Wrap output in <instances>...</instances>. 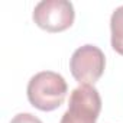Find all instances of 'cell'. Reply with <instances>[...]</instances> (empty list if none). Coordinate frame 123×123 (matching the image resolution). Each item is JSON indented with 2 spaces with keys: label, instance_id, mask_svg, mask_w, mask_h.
I'll return each instance as SVG.
<instances>
[{
  "label": "cell",
  "instance_id": "6",
  "mask_svg": "<svg viewBox=\"0 0 123 123\" xmlns=\"http://www.w3.org/2000/svg\"><path fill=\"white\" fill-rule=\"evenodd\" d=\"M10 123H42V120L31 113H19L10 120Z\"/></svg>",
  "mask_w": 123,
  "mask_h": 123
},
{
  "label": "cell",
  "instance_id": "4",
  "mask_svg": "<svg viewBox=\"0 0 123 123\" xmlns=\"http://www.w3.org/2000/svg\"><path fill=\"white\" fill-rule=\"evenodd\" d=\"M106 67V56L96 45H83L74 51L70 59V70L73 77L80 84L93 86L103 75Z\"/></svg>",
  "mask_w": 123,
  "mask_h": 123
},
{
  "label": "cell",
  "instance_id": "1",
  "mask_svg": "<svg viewBox=\"0 0 123 123\" xmlns=\"http://www.w3.org/2000/svg\"><path fill=\"white\" fill-rule=\"evenodd\" d=\"M68 93L65 78L54 71H41L35 74L26 88L29 103L42 111H52L64 103Z\"/></svg>",
  "mask_w": 123,
  "mask_h": 123
},
{
  "label": "cell",
  "instance_id": "2",
  "mask_svg": "<svg viewBox=\"0 0 123 123\" xmlns=\"http://www.w3.org/2000/svg\"><path fill=\"white\" fill-rule=\"evenodd\" d=\"M101 110V97L94 86L80 84L70 96V104L59 123H96Z\"/></svg>",
  "mask_w": 123,
  "mask_h": 123
},
{
  "label": "cell",
  "instance_id": "5",
  "mask_svg": "<svg viewBox=\"0 0 123 123\" xmlns=\"http://www.w3.org/2000/svg\"><path fill=\"white\" fill-rule=\"evenodd\" d=\"M110 31H111V48L123 55V6L117 7L110 18Z\"/></svg>",
  "mask_w": 123,
  "mask_h": 123
},
{
  "label": "cell",
  "instance_id": "3",
  "mask_svg": "<svg viewBox=\"0 0 123 123\" xmlns=\"http://www.w3.org/2000/svg\"><path fill=\"white\" fill-rule=\"evenodd\" d=\"M33 22L46 32H62L74 23L75 12L68 0H42L32 13Z\"/></svg>",
  "mask_w": 123,
  "mask_h": 123
}]
</instances>
